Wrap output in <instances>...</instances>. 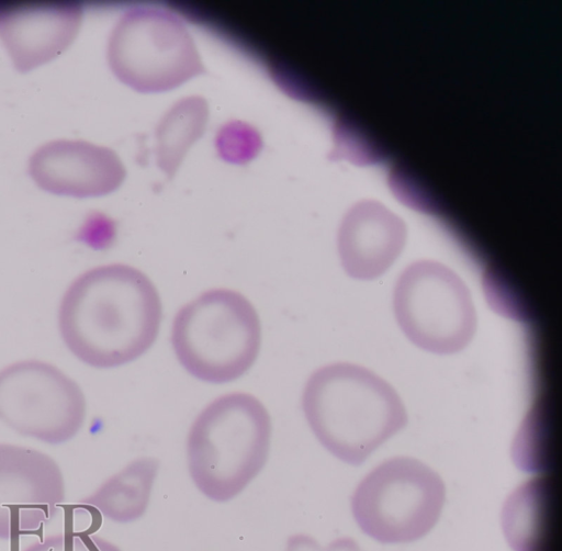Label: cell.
<instances>
[{
  "mask_svg": "<svg viewBox=\"0 0 562 551\" xmlns=\"http://www.w3.org/2000/svg\"><path fill=\"white\" fill-rule=\"evenodd\" d=\"M162 317L159 293L135 267L110 263L77 277L60 301L58 326L67 348L86 364L109 369L143 356Z\"/></svg>",
  "mask_w": 562,
  "mask_h": 551,
  "instance_id": "6da1fadb",
  "label": "cell"
},
{
  "mask_svg": "<svg viewBox=\"0 0 562 551\" xmlns=\"http://www.w3.org/2000/svg\"><path fill=\"white\" fill-rule=\"evenodd\" d=\"M302 407L322 446L353 465L407 423L396 391L372 371L349 362L315 370L305 383Z\"/></svg>",
  "mask_w": 562,
  "mask_h": 551,
  "instance_id": "7a4b0ae2",
  "label": "cell"
},
{
  "mask_svg": "<svg viewBox=\"0 0 562 551\" xmlns=\"http://www.w3.org/2000/svg\"><path fill=\"white\" fill-rule=\"evenodd\" d=\"M271 419L254 395L234 392L211 402L187 438L190 476L209 499L223 503L238 494L265 466Z\"/></svg>",
  "mask_w": 562,
  "mask_h": 551,
  "instance_id": "3957f363",
  "label": "cell"
},
{
  "mask_svg": "<svg viewBox=\"0 0 562 551\" xmlns=\"http://www.w3.org/2000/svg\"><path fill=\"white\" fill-rule=\"evenodd\" d=\"M260 344L256 308L245 295L225 288L207 290L184 304L171 326V345L181 366L213 384L244 375Z\"/></svg>",
  "mask_w": 562,
  "mask_h": 551,
  "instance_id": "277c9868",
  "label": "cell"
},
{
  "mask_svg": "<svg viewBox=\"0 0 562 551\" xmlns=\"http://www.w3.org/2000/svg\"><path fill=\"white\" fill-rule=\"evenodd\" d=\"M446 497L439 474L411 457L391 458L359 483L351 510L359 528L382 543H407L437 524Z\"/></svg>",
  "mask_w": 562,
  "mask_h": 551,
  "instance_id": "5b68a950",
  "label": "cell"
},
{
  "mask_svg": "<svg viewBox=\"0 0 562 551\" xmlns=\"http://www.w3.org/2000/svg\"><path fill=\"white\" fill-rule=\"evenodd\" d=\"M106 57L115 77L142 93L168 91L205 72L186 24L151 8L122 15L110 34Z\"/></svg>",
  "mask_w": 562,
  "mask_h": 551,
  "instance_id": "8992f818",
  "label": "cell"
},
{
  "mask_svg": "<svg viewBox=\"0 0 562 551\" xmlns=\"http://www.w3.org/2000/svg\"><path fill=\"white\" fill-rule=\"evenodd\" d=\"M393 311L404 335L432 353L458 352L475 334L476 313L468 286L437 261H416L401 273L393 291Z\"/></svg>",
  "mask_w": 562,
  "mask_h": 551,
  "instance_id": "52a82bcc",
  "label": "cell"
},
{
  "mask_svg": "<svg viewBox=\"0 0 562 551\" xmlns=\"http://www.w3.org/2000/svg\"><path fill=\"white\" fill-rule=\"evenodd\" d=\"M85 417L81 389L57 367L24 360L0 370V419L20 435L64 443L78 434Z\"/></svg>",
  "mask_w": 562,
  "mask_h": 551,
  "instance_id": "ba28073f",
  "label": "cell"
},
{
  "mask_svg": "<svg viewBox=\"0 0 562 551\" xmlns=\"http://www.w3.org/2000/svg\"><path fill=\"white\" fill-rule=\"evenodd\" d=\"M65 495L63 472L52 457L0 443V539H15L50 522Z\"/></svg>",
  "mask_w": 562,
  "mask_h": 551,
  "instance_id": "9c48e42d",
  "label": "cell"
},
{
  "mask_svg": "<svg viewBox=\"0 0 562 551\" xmlns=\"http://www.w3.org/2000/svg\"><path fill=\"white\" fill-rule=\"evenodd\" d=\"M81 19L77 1L0 2V40L15 69L26 72L66 50Z\"/></svg>",
  "mask_w": 562,
  "mask_h": 551,
  "instance_id": "30bf717a",
  "label": "cell"
},
{
  "mask_svg": "<svg viewBox=\"0 0 562 551\" xmlns=\"http://www.w3.org/2000/svg\"><path fill=\"white\" fill-rule=\"evenodd\" d=\"M29 173L44 191L72 198H94L116 190L126 176L112 149L80 139H56L30 157Z\"/></svg>",
  "mask_w": 562,
  "mask_h": 551,
  "instance_id": "8fae6325",
  "label": "cell"
},
{
  "mask_svg": "<svg viewBox=\"0 0 562 551\" xmlns=\"http://www.w3.org/2000/svg\"><path fill=\"white\" fill-rule=\"evenodd\" d=\"M402 223L381 212H351L338 232V254L347 274L358 280L382 276L404 245Z\"/></svg>",
  "mask_w": 562,
  "mask_h": 551,
  "instance_id": "7c38bea8",
  "label": "cell"
},
{
  "mask_svg": "<svg viewBox=\"0 0 562 551\" xmlns=\"http://www.w3.org/2000/svg\"><path fill=\"white\" fill-rule=\"evenodd\" d=\"M158 470L159 461L155 458L135 459L78 501L76 507L119 524L135 521L148 507Z\"/></svg>",
  "mask_w": 562,
  "mask_h": 551,
  "instance_id": "4fadbf2b",
  "label": "cell"
},
{
  "mask_svg": "<svg viewBox=\"0 0 562 551\" xmlns=\"http://www.w3.org/2000/svg\"><path fill=\"white\" fill-rule=\"evenodd\" d=\"M549 491L541 479L518 486L506 499L502 526L514 551H544Z\"/></svg>",
  "mask_w": 562,
  "mask_h": 551,
  "instance_id": "5bb4252c",
  "label": "cell"
},
{
  "mask_svg": "<svg viewBox=\"0 0 562 551\" xmlns=\"http://www.w3.org/2000/svg\"><path fill=\"white\" fill-rule=\"evenodd\" d=\"M209 106L201 97H188L175 103L156 128L157 164L171 178L190 147L201 137Z\"/></svg>",
  "mask_w": 562,
  "mask_h": 551,
  "instance_id": "9a60e30c",
  "label": "cell"
},
{
  "mask_svg": "<svg viewBox=\"0 0 562 551\" xmlns=\"http://www.w3.org/2000/svg\"><path fill=\"white\" fill-rule=\"evenodd\" d=\"M21 551H121L109 540L88 532H59L40 538Z\"/></svg>",
  "mask_w": 562,
  "mask_h": 551,
  "instance_id": "2e32d148",
  "label": "cell"
},
{
  "mask_svg": "<svg viewBox=\"0 0 562 551\" xmlns=\"http://www.w3.org/2000/svg\"><path fill=\"white\" fill-rule=\"evenodd\" d=\"M285 551H360L351 538H338L327 547H321L315 539L304 533L288 538Z\"/></svg>",
  "mask_w": 562,
  "mask_h": 551,
  "instance_id": "e0dca14e",
  "label": "cell"
}]
</instances>
